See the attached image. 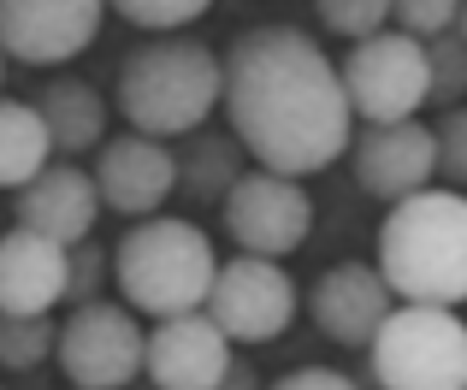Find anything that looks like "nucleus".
<instances>
[{
	"mask_svg": "<svg viewBox=\"0 0 467 390\" xmlns=\"http://www.w3.org/2000/svg\"><path fill=\"white\" fill-rule=\"evenodd\" d=\"M219 107H225L243 154L261 172L296 178V184L326 172L337 154H349L355 137L337 66L314 36L290 30V24H261L231 42Z\"/></svg>",
	"mask_w": 467,
	"mask_h": 390,
	"instance_id": "nucleus-1",
	"label": "nucleus"
},
{
	"mask_svg": "<svg viewBox=\"0 0 467 390\" xmlns=\"http://www.w3.org/2000/svg\"><path fill=\"white\" fill-rule=\"evenodd\" d=\"M379 272L390 296L414 308H462L467 302V195L420 190L390 201L379 225Z\"/></svg>",
	"mask_w": 467,
	"mask_h": 390,
	"instance_id": "nucleus-2",
	"label": "nucleus"
},
{
	"mask_svg": "<svg viewBox=\"0 0 467 390\" xmlns=\"http://www.w3.org/2000/svg\"><path fill=\"white\" fill-rule=\"evenodd\" d=\"M219 89H225V59L213 47L195 36H160V42H142L125 54L113 107L137 137L171 142L207 125V113L219 107Z\"/></svg>",
	"mask_w": 467,
	"mask_h": 390,
	"instance_id": "nucleus-3",
	"label": "nucleus"
},
{
	"mask_svg": "<svg viewBox=\"0 0 467 390\" xmlns=\"http://www.w3.org/2000/svg\"><path fill=\"white\" fill-rule=\"evenodd\" d=\"M213 242L195 219L154 213L119 237L113 249V284L125 296V308L149 313V320H178V313H202L207 290H213Z\"/></svg>",
	"mask_w": 467,
	"mask_h": 390,
	"instance_id": "nucleus-4",
	"label": "nucleus"
},
{
	"mask_svg": "<svg viewBox=\"0 0 467 390\" xmlns=\"http://www.w3.org/2000/svg\"><path fill=\"white\" fill-rule=\"evenodd\" d=\"M379 390H462L467 385V325L456 308L397 302L367 344Z\"/></svg>",
	"mask_w": 467,
	"mask_h": 390,
	"instance_id": "nucleus-5",
	"label": "nucleus"
},
{
	"mask_svg": "<svg viewBox=\"0 0 467 390\" xmlns=\"http://www.w3.org/2000/svg\"><path fill=\"white\" fill-rule=\"evenodd\" d=\"M343 101L361 125H397V118H414L432 95V77H426V42L402 30H379L367 42H355L337 66Z\"/></svg>",
	"mask_w": 467,
	"mask_h": 390,
	"instance_id": "nucleus-6",
	"label": "nucleus"
},
{
	"mask_svg": "<svg viewBox=\"0 0 467 390\" xmlns=\"http://www.w3.org/2000/svg\"><path fill=\"white\" fill-rule=\"evenodd\" d=\"M149 332L125 302H83L54 337V361L78 390H125L142 379Z\"/></svg>",
	"mask_w": 467,
	"mask_h": 390,
	"instance_id": "nucleus-7",
	"label": "nucleus"
},
{
	"mask_svg": "<svg viewBox=\"0 0 467 390\" xmlns=\"http://www.w3.org/2000/svg\"><path fill=\"white\" fill-rule=\"evenodd\" d=\"M302 308L296 278L278 261H261V254H237V261H219L213 290H207L202 313L231 337V344H273V337L290 332Z\"/></svg>",
	"mask_w": 467,
	"mask_h": 390,
	"instance_id": "nucleus-8",
	"label": "nucleus"
},
{
	"mask_svg": "<svg viewBox=\"0 0 467 390\" xmlns=\"http://www.w3.org/2000/svg\"><path fill=\"white\" fill-rule=\"evenodd\" d=\"M219 219H225L231 242L243 254H261V261H285L308 242L314 231V201L296 178H278V172H243L231 195L219 201Z\"/></svg>",
	"mask_w": 467,
	"mask_h": 390,
	"instance_id": "nucleus-9",
	"label": "nucleus"
},
{
	"mask_svg": "<svg viewBox=\"0 0 467 390\" xmlns=\"http://www.w3.org/2000/svg\"><path fill=\"white\" fill-rule=\"evenodd\" d=\"M107 0H0V59L66 66L101 36Z\"/></svg>",
	"mask_w": 467,
	"mask_h": 390,
	"instance_id": "nucleus-10",
	"label": "nucleus"
},
{
	"mask_svg": "<svg viewBox=\"0 0 467 390\" xmlns=\"http://www.w3.org/2000/svg\"><path fill=\"white\" fill-rule=\"evenodd\" d=\"M349 172L379 201H409V195L432 190V178H438L432 125H420V118L361 125V137H349Z\"/></svg>",
	"mask_w": 467,
	"mask_h": 390,
	"instance_id": "nucleus-11",
	"label": "nucleus"
},
{
	"mask_svg": "<svg viewBox=\"0 0 467 390\" xmlns=\"http://www.w3.org/2000/svg\"><path fill=\"white\" fill-rule=\"evenodd\" d=\"M89 178H95V190H101V207H113V213H125V219H154L160 207L171 201V190H178V154L154 137L125 130V137H107L101 149H95Z\"/></svg>",
	"mask_w": 467,
	"mask_h": 390,
	"instance_id": "nucleus-12",
	"label": "nucleus"
},
{
	"mask_svg": "<svg viewBox=\"0 0 467 390\" xmlns=\"http://www.w3.org/2000/svg\"><path fill=\"white\" fill-rule=\"evenodd\" d=\"M390 308H397V296H390L385 272L367 266V261L326 266V272L314 278V290H308L314 325L331 337V344H343V349H367V344H373L379 325L390 320Z\"/></svg>",
	"mask_w": 467,
	"mask_h": 390,
	"instance_id": "nucleus-13",
	"label": "nucleus"
},
{
	"mask_svg": "<svg viewBox=\"0 0 467 390\" xmlns=\"http://www.w3.org/2000/svg\"><path fill=\"white\" fill-rule=\"evenodd\" d=\"M12 213H18L24 231L71 249V242H83L95 231V219H101V190H95V178L83 172L78 160H47L42 172L18 190Z\"/></svg>",
	"mask_w": 467,
	"mask_h": 390,
	"instance_id": "nucleus-14",
	"label": "nucleus"
},
{
	"mask_svg": "<svg viewBox=\"0 0 467 390\" xmlns=\"http://www.w3.org/2000/svg\"><path fill=\"white\" fill-rule=\"evenodd\" d=\"M231 367V337L219 332L207 313H178V320H154L142 373L154 390H213Z\"/></svg>",
	"mask_w": 467,
	"mask_h": 390,
	"instance_id": "nucleus-15",
	"label": "nucleus"
},
{
	"mask_svg": "<svg viewBox=\"0 0 467 390\" xmlns=\"http://www.w3.org/2000/svg\"><path fill=\"white\" fill-rule=\"evenodd\" d=\"M66 308V249L12 225L0 237V313H54Z\"/></svg>",
	"mask_w": 467,
	"mask_h": 390,
	"instance_id": "nucleus-16",
	"label": "nucleus"
},
{
	"mask_svg": "<svg viewBox=\"0 0 467 390\" xmlns=\"http://www.w3.org/2000/svg\"><path fill=\"white\" fill-rule=\"evenodd\" d=\"M36 113H42L47 125V149L54 154H95L107 142V113L113 107L101 101V89L83 77H54L42 89V101H36Z\"/></svg>",
	"mask_w": 467,
	"mask_h": 390,
	"instance_id": "nucleus-17",
	"label": "nucleus"
},
{
	"mask_svg": "<svg viewBox=\"0 0 467 390\" xmlns=\"http://www.w3.org/2000/svg\"><path fill=\"white\" fill-rule=\"evenodd\" d=\"M243 142L219 137V130H195L190 142L178 149V190L190 195L195 207H219L231 195V184L243 178Z\"/></svg>",
	"mask_w": 467,
	"mask_h": 390,
	"instance_id": "nucleus-18",
	"label": "nucleus"
},
{
	"mask_svg": "<svg viewBox=\"0 0 467 390\" xmlns=\"http://www.w3.org/2000/svg\"><path fill=\"white\" fill-rule=\"evenodd\" d=\"M54 160L36 101H0V190H24Z\"/></svg>",
	"mask_w": 467,
	"mask_h": 390,
	"instance_id": "nucleus-19",
	"label": "nucleus"
},
{
	"mask_svg": "<svg viewBox=\"0 0 467 390\" xmlns=\"http://www.w3.org/2000/svg\"><path fill=\"white\" fill-rule=\"evenodd\" d=\"M54 313H0V367L30 373L54 355Z\"/></svg>",
	"mask_w": 467,
	"mask_h": 390,
	"instance_id": "nucleus-20",
	"label": "nucleus"
},
{
	"mask_svg": "<svg viewBox=\"0 0 467 390\" xmlns=\"http://www.w3.org/2000/svg\"><path fill=\"white\" fill-rule=\"evenodd\" d=\"M426 77H432V95H426V101L462 107V95H467V42L456 30H444V36L426 42Z\"/></svg>",
	"mask_w": 467,
	"mask_h": 390,
	"instance_id": "nucleus-21",
	"label": "nucleus"
},
{
	"mask_svg": "<svg viewBox=\"0 0 467 390\" xmlns=\"http://www.w3.org/2000/svg\"><path fill=\"white\" fill-rule=\"evenodd\" d=\"M113 278V254L101 242H71L66 249V308H83V302H101V284Z\"/></svg>",
	"mask_w": 467,
	"mask_h": 390,
	"instance_id": "nucleus-22",
	"label": "nucleus"
},
{
	"mask_svg": "<svg viewBox=\"0 0 467 390\" xmlns=\"http://www.w3.org/2000/svg\"><path fill=\"white\" fill-rule=\"evenodd\" d=\"M314 12L343 42H367V36H379L390 24V0H314Z\"/></svg>",
	"mask_w": 467,
	"mask_h": 390,
	"instance_id": "nucleus-23",
	"label": "nucleus"
},
{
	"mask_svg": "<svg viewBox=\"0 0 467 390\" xmlns=\"http://www.w3.org/2000/svg\"><path fill=\"white\" fill-rule=\"evenodd\" d=\"M207 6H213V0H107V12H119V18L137 24V30H160V36L195 24Z\"/></svg>",
	"mask_w": 467,
	"mask_h": 390,
	"instance_id": "nucleus-24",
	"label": "nucleus"
},
{
	"mask_svg": "<svg viewBox=\"0 0 467 390\" xmlns=\"http://www.w3.org/2000/svg\"><path fill=\"white\" fill-rule=\"evenodd\" d=\"M432 142H438V178L450 190H467V107H444L438 113Z\"/></svg>",
	"mask_w": 467,
	"mask_h": 390,
	"instance_id": "nucleus-25",
	"label": "nucleus"
},
{
	"mask_svg": "<svg viewBox=\"0 0 467 390\" xmlns=\"http://www.w3.org/2000/svg\"><path fill=\"white\" fill-rule=\"evenodd\" d=\"M390 18H397L402 36H414V42H432V36L456 30L462 0H390Z\"/></svg>",
	"mask_w": 467,
	"mask_h": 390,
	"instance_id": "nucleus-26",
	"label": "nucleus"
},
{
	"mask_svg": "<svg viewBox=\"0 0 467 390\" xmlns=\"http://www.w3.org/2000/svg\"><path fill=\"white\" fill-rule=\"evenodd\" d=\"M266 390H361V385L337 367H296V373H285V379H273Z\"/></svg>",
	"mask_w": 467,
	"mask_h": 390,
	"instance_id": "nucleus-27",
	"label": "nucleus"
},
{
	"mask_svg": "<svg viewBox=\"0 0 467 390\" xmlns=\"http://www.w3.org/2000/svg\"><path fill=\"white\" fill-rule=\"evenodd\" d=\"M213 390H266V385H261V373H254V367H249V361H243V355H231L225 379H219Z\"/></svg>",
	"mask_w": 467,
	"mask_h": 390,
	"instance_id": "nucleus-28",
	"label": "nucleus"
},
{
	"mask_svg": "<svg viewBox=\"0 0 467 390\" xmlns=\"http://www.w3.org/2000/svg\"><path fill=\"white\" fill-rule=\"evenodd\" d=\"M456 36L467 42V0H462V18H456Z\"/></svg>",
	"mask_w": 467,
	"mask_h": 390,
	"instance_id": "nucleus-29",
	"label": "nucleus"
},
{
	"mask_svg": "<svg viewBox=\"0 0 467 390\" xmlns=\"http://www.w3.org/2000/svg\"><path fill=\"white\" fill-rule=\"evenodd\" d=\"M0 71H6V59H0Z\"/></svg>",
	"mask_w": 467,
	"mask_h": 390,
	"instance_id": "nucleus-30",
	"label": "nucleus"
},
{
	"mask_svg": "<svg viewBox=\"0 0 467 390\" xmlns=\"http://www.w3.org/2000/svg\"><path fill=\"white\" fill-rule=\"evenodd\" d=\"M462 390H467V385H462Z\"/></svg>",
	"mask_w": 467,
	"mask_h": 390,
	"instance_id": "nucleus-31",
	"label": "nucleus"
}]
</instances>
